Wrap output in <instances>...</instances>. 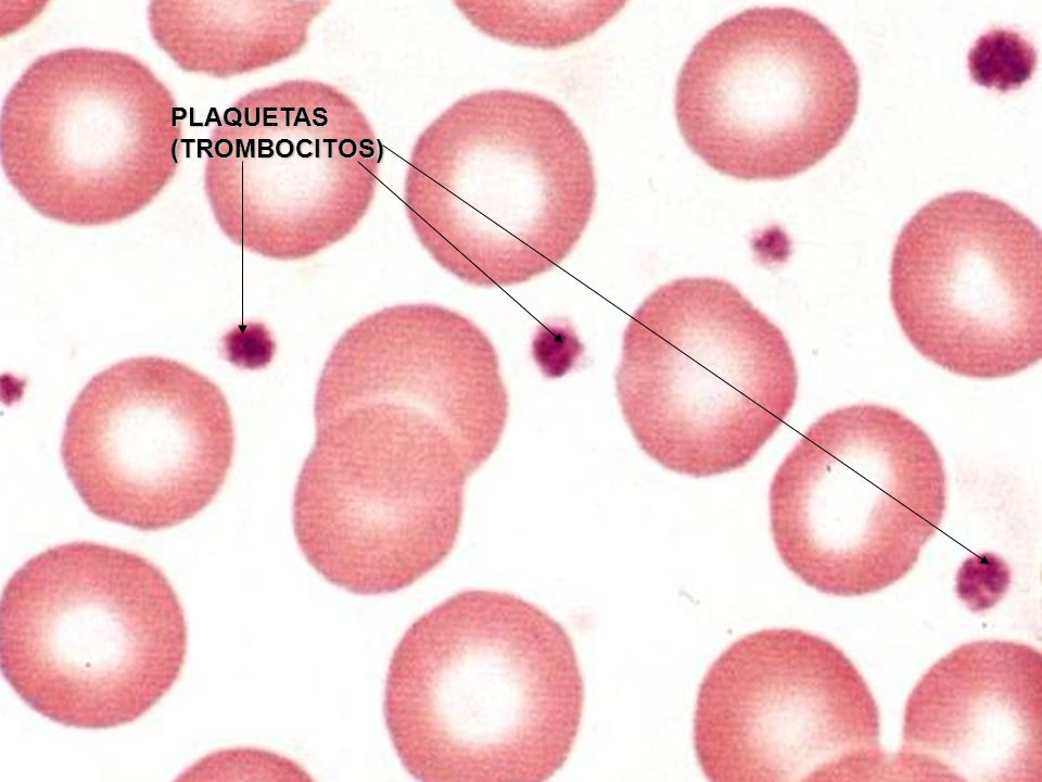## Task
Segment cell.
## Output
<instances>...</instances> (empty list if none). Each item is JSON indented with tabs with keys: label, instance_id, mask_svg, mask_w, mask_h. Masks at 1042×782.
Segmentation results:
<instances>
[{
	"label": "cell",
	"instance_id": "1",
	"mask_svg": "<svg viewBox=\"0 0 1042 782\" xmlns=\"http://www.w3.org/2000/svg\"><path fill=\"white\" fill-rule=\"evenodd\" d=\"M583 705L564 628L514 594L469 590L404 633L389 665L383 714L417 780L531 782L566 764Z\"/></svg>",
	"mask_w": 1042,
	"mask_h": 782
},
{
	"label": "cell",
	"instance_id": "2",
	"mask_svg": "<svg viewBox=\"0 0 1042 782\" xmlns=\"http://www.w3.org/2000/svg\"><path fill=\"white\" fill-rule=\"evenodd\" d=\"M596 178L588 143L557 102L510 89L462 97L420 136L405 186L431 256L479 287L558 266L584 234Z\"/></svg>",
	"mask_w": 1042,
	"mask_h": 782
},
{
	"label": "cell",
	"instance_id": "3",
	"mask_svg": "<svg viewBox=\"0 0 1042 782\" xmlns=\"http://www.w3.org/2000/svg\"><path fill=\"white\" fill-rule=\"evenodd\" d=\"M187 645L175 589L134 552L60 544L27 560L3 590V676L31 709L66 727L139 719L177 681Z\"/></svg>",
	"mask_w": 1042,
	"mask_h": 782
},
{
	"label": "cell",
	"instance_id": "4",
	"mask_svg": "<svg viewBox=\"0 0 1042 782\" xmlns=\"http://www.w3.org/2000/svg\"><path fill=\"white\" fill-rule=\"evenodd\" d=\"M615 388L639 447L704 478L758 455L795 405L798 370L783 331L734 285L684 277L630 317Z\"/></svg>",
	"mask_w": 1042,
	"mask_h": 782
},
{
	"label": "cell",
	"instance_id": "5",
	"mask_svg": "<svg viewBox=\"0 0 1042 782\" xmlns=\"http://www.w3.org/2000/svg\"><path fill=\"white\" fill-rule=\"evenodd\" d=\"M314 416L293 499L303 555L354 594L411 585L454 548L467 479L486 459L450 429L377 404L319 399Z\"/></svg>",
	"mask_w": 1042,
	"mask_h": 782
},
{
	"label": "cell",
	"instance_id": "6",
	"mask_svg": "<svg viewBox=\"0 0 1042 782\" xmlns=\"http://www.w3.org/2000/svg\"><path fill=\"white\" fill-rule=\"evenodd\" d=\"M946 503L943 461L897 409L855 404L801 436L770 485L771 532L786 567L836 596L878 592L906 576Z\"/></svg>",
	"mask_w": 1042,
	"mask_h": 782
},
{
	"label": "cell",
	"instance_id": "7",
	"mask_svg": "<svg viewBox=\"0 0 1042 782\" xmlns=\"http://www.w3.org/2000/svg\"><path fill=\"white\" fill-rule=\"evenodd\" d=\"M132 55L92 48L34 60L1 114L4 175L40 215L74 226L120 222L176 175L182 116Z\"/></svg>",
	"mask_w": 1042,
	"mask_h": 782
},
{
	"label": "cell",
	"instance_id": "8",
	"mask_svg": "<svg viewBox=\"0 0 1042 782\" xmlns=\"http://www.w3.org/2000/svg\"><path fill=\"white\" fill-rule=\"evenodd\" d=\"M857 65L814 15L755 7L708 30L685 60L675 89L687 146L714 171L744 180H783L830 153L859 106Z\"/></svg>",
	"mask_w": 1042,
	"mask_h": 782
},
{
	"label": "cell",
	"instance_id": "9",
	"mask_svg": "<svg viewBox=\"0 0 1042 782\" xmlns=\"http://www.w3.org/2000/svg\"><path fill=\"white\" fill-rule=\"evenodd\" d=\"M876 701L830 641L792 628L730 644L699 686L694 746L713 782L887 780Z\"/></svg>",
	"mask_w": 1042,
	"mask_h": 782
},
{
	"label": "cell",
	"instance_id": "10",
	"mask_svg": "<svg viewBox=\"0 0 1042 782\" xmlns=\"http://www.w3.org/2000/svg\"><path fill=\"white\" fill-rule=\"evenodd\" d=\"M890 299L924 357L968 378L1016 375L1042 355V243L1008 203L962 190L923 205L890 264Z\"/></svg>",
	"mask_w": 1042,
	"mask_h": 782
},
{
	"label": "cell",
	"instance_id": "11",
	"mask_svg": "<svg viewBox=\"0 0 1042 782\" xmlns=\"http://www.w3.org/2000/svg\"><path fill=\"white\" fill-rule=\"evenodd\" d=\"M234 441L230 406L213 380L171 358L138 356L84 387L67 414L61 455L91 513L155 531L211 504Z\"/></svg>",
	"mask_w": 1042,
	"mask_h": 782
},
{
	"label": "cell",
	"instance_id": "12",
	"mask_svg": "<svg viewBox=\"0 0 1042 782\" xmlns=\"http://www.w3.org/2000/svg\"><path fill=\"white\" fill-rule=\"evenodd\" d=\"M887 780L1041 782V653L981 640L936 661L906 701Z\"/></svg>",
	"mask_w": 1042,
	"mask_h": 782
},
{
	"label": "cell",
	"instance_id": "13",
	"mask_svg": "<svg viewBox=\"0 0 1042 782\" xmlns=\"http://www.w3.org/2000/svg\"><path fill=\"white\" fill-rule=\"evenodd\" d=\"M466 18L485 35L510 45L552 50L596 33L625 2L459 1Z\"/></svg>",
	"mask_w": 1042,
	"mask_h": 782
},
{
	"label": "cell",
	"instance_id": "14",
	"mask_svg": "<svg viewBox=\"0 0 1042 782\" xmlns=\"http://www.w3.org/2000/svg\"><path fill=\"white\" fill-rule=\"evenodd\" d=\"M1037 53L1021 33L994 27L982 34L968 52L970 77L979 85L1000 91L1020 87L1032 75Z\"/></svg>",
	"mask_w": 1042,
	"mask_h": 782
}]
</instances>
